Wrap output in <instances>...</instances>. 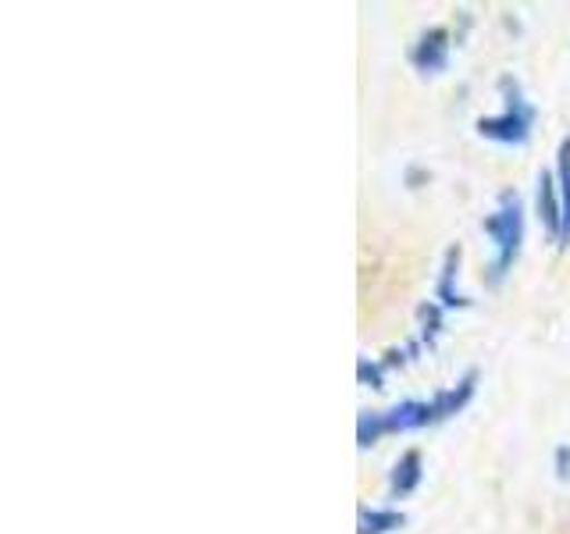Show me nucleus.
<instances>
[{"label": "nucleus", "mask_w": 570, "mask_h": 534, "mask_svg": "<svg viewBox=\"0 0 570 534\" xmlns=\"http://www.w3.org/2000/svg\"><path fill=\"white\" fill-rule=\"evenodd\" d=\"M557 477H570V449L567 445L557 453Z\"/></svg>", "instance_id": "obj_14"}, {"label": "nucleus", "mask_w": 570, "mask_h": 534, "mask_svg": "<svg viewBox=\"0 0 570 534\" xmlns=\"http://www.w3.org/2000/svg\"><path fill=\"white\" fill-rule=\"evenodd\" d=\"M379 438H385L382 409H361V417H356V445H361V449H371Z\"/></svg>", "instance_id": "obj_11"}, {"label": "nucleus", "mask_w": 570, "mask_h": 534, "mask_svg": "<svg viewBox=\"0 0 570 534\" xmlns=\"http://www.w3.org/2000/svg\"><path fill=\"white\" fill-rule=\"evenodd\" d=\"M382 421H385V435H403V432H417V427L435 424L432 403H424V399H403L392 409H382Z\"/></svg>", "instance_id": "obj_4"}, {"label": "nucleus", "mask_w": 570, "mask_h": 534, "mask_svg": "<svg viewBox=\"0 0 570 534\" xmlns=\"http://www.w3.org/2000/svg\"><path fill=\"white\" fill-rule=\"evenodd\" d=\"M456 275H460V246L445 249V260H442V271H439V285H435V299L442 310H453V307H468V296L456 289Z\"/></svg>", "instance_id": "obj_7"}, {"label": "nucleus", "mask_w": 570, "mask_h": 534, "mask_svg": "<svg viewBox=\"0 0 570 534\" xmlns=\"http://www.w3.org/2000/svg\"><path fill=\"white\" fill-rule=\"evenodd\" d=\"M356 378H361V385H367V388H385V367H382V360H364L356 364Z\"/></svg>", "instance_id": "obj_13"}, {"label": "nucleus", "mask_w": 570, "mask_h": 534, "mask_svg": "<svg viewBox=\"0 0 570 534\" xmlns=\"http://www.w3.org/2000/svg\"><path fill=\"white\" fill-rule=\"evenodd\" d=\"M421 477H424V459L417 449H410L396 459V467H392L389 474V492L392 498H406V495H414L417 485H421Z\"/></svg>", "instance_id": "obj_8"}, {"label": "nucleus", "mask_w": 570, "mask_h": 534, "mask_svg": "<svg viewBox=\"0 0 570 534\" xmlns=\"http://www.w3.org/2000/svg\"><path fill=\"white\" fill-rule=\"evenodd\" d=\"M534 204H539V218L546 236L560 246V225H563V204H560V189H557V175L542 171L539 175V192H534Z\"/></svg>", "instance_id": "obj_6"}, {"label": "nucleus", "mask_w": 570, "mask_h": 534, "mask_svg": "<svg viewBox=\"0 0 570 534\" xmlns=\"http://www.w3.org/2000/svg\"><path fill=\"white\" fill-rule=\"evenodd\" d=\"M499 93H503V111L492 118H478V136H485L503 147H524L534 129V107L524 97L517 79H499Z\"/></svg>", "instance_id": "obj_2"}, {"label": "nucleus", "mask_w": 570, "mask_h": 534, "mask_svg": "<svg viewBox=\"0 0 570 534\" xmlns=\"http://www.w3.org/2000/svg\"><path fill=\"white\" fill-rule=\"evenodd\" d=\"M481 231L492 239V267H489V281L499 285L510 267L521 257V246H524V207H521V196L517 192H499V204L481 221Z\"/></svg>", "instance_id": "obj_1"}, {"label": "nucleus", "mask_w": 570, "mask_h": 534, "mask_svg": "<svg viewBox=\"0 0 570 534\" xmlns=\"http://www.w3.org/2000/svg\"><path fill=\"white\" fill-rule=\"evenodd\" d=\"M417 317H421V335H417V343H421V349H424V346L432 349V346L439 343V335H442V307H439V303H424V307L417 310Z\"/></svg>", "instance_id": "obj_12"}, {"label": "nucleus", "mask_w": 570, "mask_h": 534, "mask_svg": "<svg viewBox=\"0 0 570 534\" xmlns=\"http://www.w3.org/2000/svg\"><path fill=\"white\" fill-rule=\"evenodd\" d=\"M474 392H478V370H468L456 385L442 388V392H435V399H428V403H432V421L439 424V421L456 417L460 409L474 399Z\"/></svg>", "instance_id": "obj_5"}, {"label": "nucleus", "mask_w": 570, "mask_h": 534, "mask_svg": "<svg viewBox=\"0 0 570 534\" xmlns=\"http://www.w3.org/2000/svg\"><path fill=\"white\" fill-rule=\"evenodd\" d=\"M450 29H428L421 40L410 50V65H414L421 76H439V71L450 68Z\"/></svg>", "instance_id": "obj_3"}, {"label": "nucleus", "mask_w": 570, "mask_h": 534, "mask_svg": "<svg viewBox=\"0 0 570 534\" xmlns=\"http://www.w3.org/2000/svg\"><path fill=\"white\" fill-rule=\"evenodd\" d=\"M406 524V516L400 510H361L356 513V534H392Z\"/></svg>", "instance_id": "obj_10"}, {"label": "nucleus", "mask_w": 570, "mask_h": 534, "mask_svg": "<svg viewBox=\"0 0 570 534\" xmlns=\"http://www.w3.org/2000/svg\"><path fill=\"white\" fill-rule=\"evenodd\" d=\"M557 189H560V204H563L560 246H567L570 243V136L560 139V150H557Z\"/></svg>", "instance_id": "obj_9"}]
</instances>
